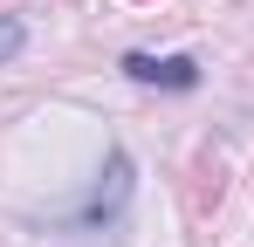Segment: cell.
Here are the masks:
<instances>
[{"instance_id":"7a4b0ae2","label":"cell","mask_w":254,"mask_h":247,"mask_svg":"<svg viewBox=\"0 0 254 247\" xmlns=\"http://www.w3.org/2000/svg\"><path fill=\"white\" fill-rule=\"evenodd\" d=\"M124 199H130V158H124V151H110L103 185H96V192H89V206H83V227H110V220L124 213Z\"/></svg>"},{"instance_id":"6da1fadb","label":"cell","mask_w":254,"mask_h":247,"mask_svg":"<svg viewBox=\"0 0 254 247\" xmlns=\"http://www.w3.org/2000/svg\"><path fill=\"white\" fill-rule=\"evenodd\" d=\"M124 76L151 89H199V62L192 55H124Z\"/></svg>"},{"instance_id":"3957f363","label":"cell","mask_w":254,"mask_h":247,"mask_svg":"<svg viewBox=\"0 0 254 247\" xmlns=\"http://www.w3.org/2000/svg\"><path fill=\"white\" fill-rule=\"evenodd\" d=\"M21 41H28V28H21L14 14H0V62H14V55H21Z\"/></svg>"}]
</instances>
